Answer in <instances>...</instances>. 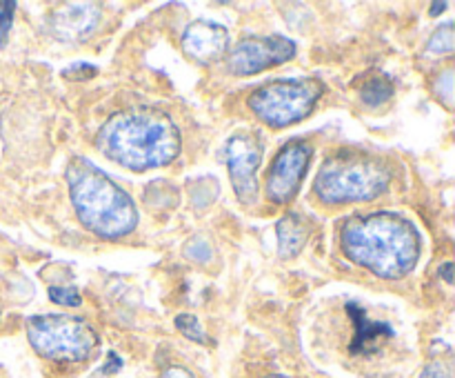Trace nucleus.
<instances>
[{"mask_svg": "<svg viewBox=\"0 0 455 378\" xmlns=\"http://www.w3.org/2000/svg\"><path fill=\"white\" fill-rule=\"evenodd\" d=\"M227 167L231 185L243 205H253L258 198L256 172L262 163V142L256 133L238 132L225 145Z\"/></svg>", "mask_w": 455, "mask_h": 378, "instance_id": "1a4fd4ad", "label": "nucleus"}, {"mask_svg": "<svg viewBox=\"0 0 455 378\" xmlns=\"http://www.w3.org/2000/svg\"><path fill=\"white\" fill-rule=\"evenodd\" d=\"M455 47V29L451 22L438 27V29L431 34L429 43H427V49L429 53H438V56H444V53H451Z\"/></svg>", "mask_w": 455, "mask_h": 378, "instance_id": "2eb2a0df", "label": "nucleus"}, {"mask_svg": "<svg viewBox=\"0 0 455 378\" xmlns=\"http://www.w3.org/2000/svg\"><path fill=\"white\" fill-rule=\"evenodd\" d=\"M180 44L187 58L207 65L218 60L229 49V31L218 22L194 20L182 34Z\"/></svg>", "mask_w": 455, "mask_h": 378, "instance_id": "9b49d317", "label": "nucleus"}, {"mask_svg": "<svg viewBox=\"0 0 455 378\" xmlns=\"http://www.w3.org/2000/svg\"><path fill=\"white\" fill-rule=\"evenodd\" d=\"M100 7L96 3H67L49 16V34L62 43H83L96 31Z\"/></svg>", "mask_w": 455, "mask_h": 378, "instance_id": "9d476101", "label": "nucleus"}, {"mask_svg": "<svg viewBox=\"0 0 455 378\" xmlns=\"http://www.w3.org/2000/svg\"><path fill=\"white\" fill-rule=\"evenodd\" d=\"M389 182L391 169L380 156L342 149L324 160L314 191L324 205L364 203L385 194Z\"/></svg>", "mask_w": 455, "mask_h": 378, "instance_id": "20e7f679", "label": "nucleus"}, {"mask_svg": "<svg viewBox=\"0 0 455 378\" xmlns=\"http://www.w3.org/2000/svg\"><path fill=\"white\" fill-rule=\"evenodd\" d=\"M160 378H194V374L189 369L180 367V365H173V367H167Z\"/></svg>", "mask_w": 455, "mask_h": 378, "instance_id": "4be33fe9", "label": "nucleus"}, {"mask_svg": "<svg viewBox=\"0 0 455 378\" xmlns=\"http://www.w3.org/2000/svg\"><path fill=\"white\" fill-rule=\"evenodd\" d=\"M347 314L355 325V336L351 342V354H371L376 351L387 338L394 336V329L387 323H376L367 316V311L360 310L355 302H347Z\"/></svg>", "mask_w": 455, "mask_h": 378, "instance_id": "f8f14e48", "label": "nucleus"}, {"mask_svg": "<svg viewBox=\"0 0 455 378\" xmlns=\"http://www.w3.org/2000/svg\"><path fill=\"white\" fill-rule=\"evenodd\" d=\"M27 338L36 354L58 363H80L92 358L98 334L87 320L67 314L31 316L25 323Z\"/></svg>", "mask_w": 455, "mask_h": 378, "instance_id": "39448f33", "label": "nucleus"}, {"mask_svg": "<svg viewBox=\"0 0 455 378\" xmlns=\"http://www.w3.org/2000/svg\"><path fill=\"white\" fill-rule=\"evenodd\" d=\"M420 378H451V374H449V367L444 363H431L427 365Z\"/></svg>", "mask_w": 455, "mask_h": 378, "instance_id": "412c9836", "label": "nucleus"}, {"mask_svg": "<svg viewBox=\"0 0 455 378\" xmlns=\"http://www.w3.org/2000/svg\"><path fill=\"white\" fill-rule=\"evenodd\" d=\"M267 378H287V376H267Z\"/></svg>", "mask_w": 455, "mask_h": 378, "instance_id": "a878e982", "label": "nucleus"}, {"mask_svg": "<svg viewBox=\"0 0 455 378\" xmlns=\"http://www.w3.org/2000/svg\"><path fill=\"white\" fill-rule=\"evenodd\" d=\"M13 13H16V3L9 0H0V44L7 43L9 29H12Z\"/></svg>", "mask_w": 455, "mask_h": 378, "instance_id": "6ab92c4d", "label": "nucleus"}, {"mask_svg": "<svg viewBox=\"0 0 455 378\" xmlns=\"http://www.w3.org/2000/svg\"><path fill=\"white\" fill-rule=\"evenodd\" d=\"M443 9H447V3H434L431 4V16H438V13H443Z\"/></svg>", "mask_w": 455, "mask_h": 378, "instance_id": "393cba45", "label": "nucleus"}, {"mask_svg": "<svg viewBox=\"0 0 455 378\" xmlns=\"http://www.w3.org/2000/svg\"><path fill=\"white\" fill-rule=\"evenodd\" d=\"M340 245L351 262L387 280L403 278L413 271L422 253L416 225L391 212L347 218L340 229Z\"/></svg>", "mask_w": 455, "mask_h": 378, "instance_id": "f257e3e1", "label": "nucleus"}, {"mask_svg": "<svg viewBox=\"0 0 455 378\" xmlns=\"http://www.w3.org/2000/svg\"><path fill=\"white\" fill-rule=\"evenodd\" d=\"M180 132L164 111L127 109L114 114L96 133L100 154L132 172L164 167L180 154Z\"/></svg>", "mask_w": 455, "mask_h": 378, "instance_id": "f03ea898", "label": "nucleus"}, {"mask_svg": "<svg viewBox=\"0 0 455 378\" xmlns=\"http://www.w3.org/2000/svg\"><path fill=\"white\" fill-rule=\"evenodd\" d=\"M176 327L178 332H182V336H187L194 342H207V336H204V329L200 325L198 316L196 314H178L176 316Z\"/></svg>", "mask_w": 455, "mask_h": 378, "instance_id": "dca6fc26", "label": "nucleus"}, {"mask_svg": "<svg viewBox=\"0 0 455 378\" xmlns=\"http://www.w3.org/2000/svg\"><path fill=\"white\" fill-rule=\"evenodd\" d=\"M275 234H278L280 258H293L296 253H300L307 238H309L307 222L298 213H287V216L280 218L278 225H275Z\"/></svg>", "mask_w": 455, "mask_h": 378, "instance_id": "ddd939ff", "label": "nucleus"}, {"mask_svg": "<svg viewBox=\"0 0 455 378\" xmlns=\"http://www.w3.org/2000/svg\"><path fill=\"white\" fill-rule=\"evenodd\" d=\"M323 92L324 84L318 78L274 80L249 96V107L271 129H284L305 120L318 105Z\"/></svg>", "mask_w": 455, "mask_h": 378, "instance_id": "423d86ee", "label": "nucleus"}, {"mask_svg": "<svg viewBox=\"0 0 455 378\" xmlns=\"http://www.w3.org/2000/svg\"><path fill=\"white\" fill-rule=\"evenodd\" d=\"M185 253L191 258V261H196V262H207L209 258H212V247H209V245L204 243V240L196 238V240H191L189 245H187Z\"/></svg>", "mask_w": 455, "mask_h": 378, "instance_id": "aec40b11", "label": "nucleus"}, {"mask_svg": "<svg viewBox=\"0 0 455 378\" xmlns=\"http://www.w3.org/2000/svg\"><path fill=\"white\" fill-rule=\"evenodd\" d=\"M120 365H123V360H120L118 356L114 354V351H109V363L105 365V369H102V374H114V372H118Z\"/></svg>", "mask_w": 455, "mask_h": 378, "instance_id": "5701e85b", "label": "nucleus"}, {"mask_svg": "<svg viewBox=\"0 0 455 378\" xmlns=\"http://www.w3.org/2000/svg\"><path fill=\"white\" fill-rule=\"evenodd\" d=\"M67 185L84 229L100 238H120L136 229L138 209L132 196L87 158H74L67 165Z\"/></svg>", "mask_w": 455, "mask_h": 378, "instance_id": "7ed1b4c3", "label": "nucleus"}, {"mask_svg": "<svg viewBox=\"0 0 455 378\" xmlns=\"http://www.w3.org/2000/svg\"><path fill=\"white\" fill-rule=\"evenodd\" d=\"M438 271L443 274V278L447 280V283H453V262H444Z\"/></svg>", "mask_w": 455, "mask_h": 378, "instance_id": "b1692460", "label": "nucleus"}, {"mask_svg": "<svg viewBox=\"0 0 455 378\" xmlns=\"http://www.w3.org/2000/svg\"><path fill=\"white\" fill-rule=\"evenodd\" d=\"M435 83H438L435 84V93H438V98L444 102V105L451 107L453 105V69L443 71Z\"/></svg>", "mask_w": 455, "mask_h": 378, "instance_id": "a211bd4d", "label": "nucleus"}, {"mask_svg": "<svg viewBox=\"0 0 455 378\" xmlns=\"http://www.w3.org/2000/svg\"><path fill=\"white\" fill-rule=\"evenodd\" d=\"M296 56V43L284 36H249L231 47L227 69L234 76H253Z\"/></svg>", "mask_w": 455, "mask_h": 378, "instance_id": "0eeeda50", "label": "nucleus"}, {"mask_svg": "<svg viewBox=\"0 0 455 378\" xmlns=\"http://www.w3.org/2000/svg\"><path fill=\"white\" fill-rule=\"evenodd\" d=\"M314 147L307 141H289L271 163L267 173V198L275 205H287L296 198L300 182L309 169Z\"/></svg>", "mask_w": 455, "mask_h": 378, "instance_id": "6e6552de", "label": "nucleus"}, {"mask_svg": "<svg viewBox=\"0 0 455 378\" xmlns=\"http://www.w3.org/2000/svg\"><path fill=\"white\" fill-rule=\"evenodd\" d=\"M47 294H49V298H52V302H56V305H62V307H80V305H83V296H80V292L76 287H62V285H52Z\"/></svg>", "mask_w": 455, "mask_h": 378, "instance_id": "f3484780", "label": "nucleus"}, {"mask_svg": "<svg viewBox=\"0 0 455 378\" xmlns=\"http://www.w3.org/2000/svg\"><path fill=\"white\" fill-rule=\"evenodd\" d=\"M394 92V83L382 71H369L364 76V83H358V96L369 109H378V107L385 105L387 101H391Z\"/></svg>", "mask_w": 455, "mask_h": 378, "instance_id": "4468645a", "label": "nucleus"}]
</instances>
